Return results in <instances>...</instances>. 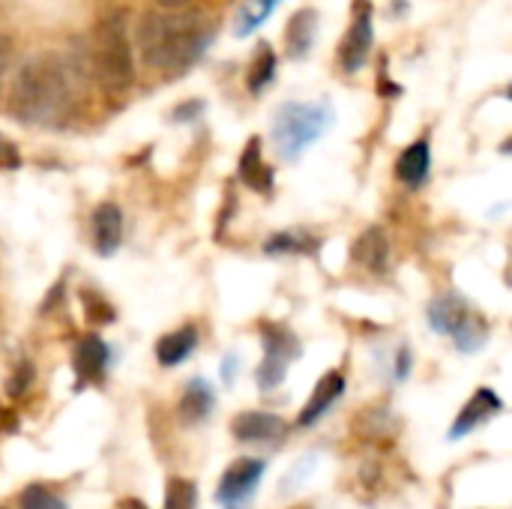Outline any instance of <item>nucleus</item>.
<instances>
[{
  "instance_id": "obj_21",
  "label": "nucleus",
  "mask_w": 512,
  "mask_h": 509,
  "mask_svg": "<svg viewBox=\"0 0 512 509\" xmlns=\"http://www.w3.org/2000/svg\"><path fill=\"white\" fill-rule=\"evenodd\" d=\"M279 3L282 0H246L243 6H240V12H237V18H234V36H249V33H255L276 9H279Z\"/></svg>"
},
{
  "instance_id": "obj_29",
  "label": "nucleus",
  "mask_w": 512,
  "mask_h": 509,
  "mask_svg": "<svg viewBox=\"0 0 512 509\" xmlns=\"http://www.w3.org/2000/svg\"><path fill=\"white\" fill-rule=\"evenodd\" d=\"M18 165H21V156H18L15 144L0 138V168H18Z\"/></svg>"
},
{
  "instance_id": "obj_22",
  "label": "nucleus",
  "mask_w": 512,
  "mask_h": 509,
  "mask_svg": "<svg viewBox=\"0 0 512 509\" xmlns=\"http://www.w3.org/2000/svg\"><path fill=\"white\" fill-rule=\"evenodd\" d=\"M276 66H279L276 51H273L267 42H261V45H258V54H255V60H252V66H249L246 87H249L252 93H261V90L276 78Z\"/></svg>"
},
{
  "instance_id": "obj_14",
  "label": "nucleus",
  "mask_w": 512,
  "mask_h": 509,
  "mask_svg": "<svg viewBox=\"0 0 512 509\" xmlns=\"http://www.w3.org/2000/svg\"><path fill=\"white\" fill-rule=\"evenodd\" d=\"M213 408H216V393H213V387H210L204 378H192V381L186 384L180 402H177V420H180L183 426H198V423H204V420L213 414Z\"/></svg>"
},
{
  "instance_id": "obj_17",
  "label": "nucleus",
  "mask_w": 512,
  "mask_h": 509,
  "mask_svg": "<svg viewBox=\"0 0 512 509\" xmlns=\"http://www.w3.org/2000/svg\"><path fill=\"white\" fill-rule=\"evenodd\" d=\"M354 261L372 273H384L390 267V237L384 228H369L360 234V240L354 243Z\"/></svg>"
},
{
  "instance_id": "obj_2",
  "label": "nucleus",
  "mask_w": 512,
  "mask_h": 509,
  "mask_svg": "<svg viewBox=\"0 0 512 509\" xmlns=\"http://www.w3.org/2000/svg\"><path fill=\"white\" fill-rule=\"evenodd\" d=\"M213 30L204 24L201 15L177 12H147L138 24V45L147 66L162 72H183L189 69L210 45Z\"/></svg>"
},
{
  "instance_id": "obj_33",
  "label": "nucleus",
  "mask_w": 512,
  "mask_h": 509,
  "mask_svg": "<svg viewBox=\"0 0 512 509\" xmlns=\"http://www.w3.org/2000/svg\"><path fill=\"white\" fill-rule=\"evenodd\" d=\"M159 3H162V6H168V9H174V6H180L183 0H159Z\"/></svg>"
},
{
  "instance_id": "obj_26",
  "label": "nucleus",
  "mask_w": 512,
  "mask_h": 509,
  "mask_svg": "<svg viewBox=\"0 0 512 509\" xmlns=\"http://www.w3.org/2000/svg\"><path fill=\"white\" fill-rule=\"evenodd\" d=\"M33 381H36V366H33L30 360H18L15 369H12L9 378H6V396H9V399L27 396V390L33 387Z\"/></svg>"
},
{
  "instance_id": "obj_1",
  "label": "nucleus",
  "mask_w": 512,
  "mask_h": 509,
  "mask_svg": "<svg viewBox=\"0 0 512 509\" xmlns=\"http://www.w3.org/2000/svg\"><path fill=\"white\" fill-rule=\"evenodd\" d=\"M75 93V69L57 51H42L21 63L12 75L6 111L21 123L57 120Z\"/></svg>"
},
{
  "instance_id": "obj_7",
  "label": "nucleus",
  "mask_w": 512,
  "mask_h": 509,
  "mask_svg": "<svg viewBox=\"0 0 512 509\" xmlns=\"http://www.w3.org/2000/svg\"><path fill=\"white\" fill-rule=\"evenodd\" d=\"M264 471H267V462H264V459H252V456L234 459V462L225 468V474H222V480H219V486H216V501L225 509L243 507V504L255 495V489H258Z\"/></svg>"
},
{
  "instance_id": "obj_3",
  "label": "nucleus",
  "mask_w": 512,
  "mask_h": 509,
  "mask_svg": "<svg viewBox=\"0 0 512 509\" xmlns=\"http://www.w3.org/2000/svg\"><path fill=\"white\" fill-rule=\"evenodd\" d=\"M336 123V111L327 99L321 102H285L273 114V147L285 162H297L318 138Z\"/></svg>"
},
{
  "instance_id": "obj_31",
  "label": "nucleus",
  "mask_w": 512,
  "mask_h": 509,
  "mask_svg": "<svg viewBox=\"0 0 512 509\" xmlns=\"http://www.w3.org/2000/svg\"><path fill=\"white\" fill-rule=\"evenodd\" d=\"M408 372H411V351L402 348L399 360H396V378H408Z\"/></svg>"
},
{
  "instance_id": "obj_18",
  "label": "nucleus",
  "mask_w": 512,
  "mask_h": 509,
  "mask_svg": "<svg viewBox=\"0 0 512 509\" xmlns=\"http://www.w3.org/2000/svg\"><path fill=\"white\" fill-rule=\"evenodd\" d=\"M429 171H432V150H429V141H414V144H408V147L402 150V156L396 159V177H399L405 186H411V189L423 186L426 177H429Z\"/></svg>"
},
{
  "instance_id": "obj_25",
  "label": "nucleus",
  "mask_w": 512,
  "mask_h": 509,
  "mask_svg": "<svg viewBox=\"0 0 512 509\" xmlns=\"http://www.w3.org/2000/svg\"><path fill=\"white\" fill-rule=\"evenodd\" d=\"M18 507L21 509H66V501H63L57 492H51L48 486H42V483H33V486H27V489L18 495Z\"/></svg>"
},
{
  "instance_id": "obj_23",
  "label": "nucleus",
  "mask_w": 512,
  "mask_h": 509,
  "mask_svg": "<svg viewBox=\"0 0 512 509\" xmlns=\"http://www.w3.org/2000/svg\"><path fill=\"white\" fill-rule=\"evenodd\" d=\"M315 249H318V240L306 237L303 231H282V234H273L264 243L267 255H306V252H315Z\"/></svg>"
},
{
  "instance_id": "obj_10",
  "label": "nucleus",
  "mask_w": 512,
  "mask_h": 509,
  "mask_svg": "<svg viewBox=\"0 0 512 509\" xmlns=\"http://www.w3.org/2000/svg\"><path fill=\"white\" fill-rule=\"evenodd\" d=\"M501 411H504L501 396H498L495 390H489V387H480V390L468 399V405L459 411V417H456V423H453V429H450V441H459V438L471 435L474 429H480L483 423H489V420L498 417Z\"/></svg>"
},
{
  "instance_id": "obj_13",
  "label": "nucleus",
  "mask_w": 512,
  "mask_h": 509,
  "mask_svg": "<svg viewBox=\"0 0 512 509\" xmlns=\"http://www.w3.org/2000/svg\"><path fill=\"white\" fill-rule=\"evenodd\" d=\"M123 243V210L114 201H105L93 210V249L102 258H111Z\"/></svg>"
},
{
  "instance_id": "obj_16",
  "label": "nucleus",
  "mask_w": 512,
  "mask_h": 509,
  "mask_svg": "<svg viewBox=\"0 0 512 509\" xmlns=\"http://www.w3.org/2000/svg\"><path fill=\"white\" fill-rule=\"evenodd\" d=\"M240 180L249 186V189H255V192H261V195H270L273 192V183H276V174H273V168L264 162V153H261V138H249V144H246V150H243V156H240Z\"/></svg>"
},
{
  "instance_id": "obj_19",
  "label": "nucleus",
  "mask_w": 512,
  "mask_h": 509,
  "mask_svg": "<svg viewBox=\"0 0 512 509\" xmlns=\"http://www.w3.org/2000/svg\"><path fill=\"white\" fill-rule=\"evenodd\" d=\"M195 348H198V330L192 324H186V327H180L174 333H165L156 342V360H159V366L174 369V366L186 363Z\"/></svg>"
},
{
  "instance_id": "obj_27",
  "label": "nucleus",
  "mask_w": 512,
  "mask_h": 509,
  "mask_svg": "<svg viewBox=\"0 0 512 509\" xmlns=\"http://www.w3.org/2000/svg\"><path fill=\"white\" fill-rule=\"evenodd\" d=\"M87 315L96 324H111L114 321V309L105 300H99V297H87Z\"/></svg>"
},
{
  "instance_id": "obj_5",
  "label": "nucleus",
  "mask_w": 512,
  "mask_h": 509,
  "mask_svg": "<svg viewBox=\"0 0 512 509\" xmlns=\"http://www.w3.org/2000/svg\"><path fill=\"white\" fill-rule=\"evenodd\" d=\"M429 327L435 333H444V336H453L456 348L465 351V354H474L486 345L489 339V324L480 312L471 309V303L453 291L435 297L429 303Z\"/></svg>"
},
{
  "instance_id": "obj_24",
  "label": "nucleus",
  "mask_w": 512,
  "mask_h": 509,
  "mask_svg": "<svg viewBox=\"0 0 512 509\" xmlns=\"http://www.w3.org/2000/svg\"><path fill=\"white\" fill-rule=\"evenodd\" d=\"M198 507V486L186 477H171L165 486V507L162 509H195Z\"/></svg>"
},
{
  "instance_id": "obj_12",
  "label": "nucleus",
  "mask_w": 512,
  "mask_h": 509,
  "mask_svg": "<svg viewBox=\"0 0 512 509\" xmlns=\"http://www.w3.org/2000/svg\"><path fill=\"white\" fill-rule=\"evenodd\" d=\"M108 357H111V351H108V345L99 336H81V342L75 345V354H72L78 390L90 387V384H99L105 378Z\"/></svg>"
},
{
  "instance_id": "obj_32",
  "label": "nucleus",
  "mask_w": 512,
  "mask_h": 509,
  "mask_svg": "<svg viewBox=\"0 0 512 509\" xmlns=\"http://www.w3.org/2000/svg\"><path fill=\"white\" fill-rule=\"evenodd\" d=\"M114 509H147L138 498H123V501H117L114 504Z\"/></svg>"
},
{
  "instance_id": "obj_20",
  "label": "nucleus",
  "mask_w": 512,
  "mask_h": 509,
  "mask_svg": "<svg viewBox=\"0 0 512 509\" xmlns=\"http://www.w3.org/2000/svg\"><path fill=\"white\" fill-rule=\"evenodd\" d=\"M354 435L366 444H381L396 435V417L387 408H363L354 417Z\"/></svg>"
},
{
  "instance_id": "obj_4",
  "label": "nucleus",
  "mask_w": 512,
  "mask_h": 509,
  "mask_svg": "<svg viewBox=\"0 0 512 509\" xmlns=\"http://www.w3.org/2000/svg\"><path fill=\"white\" fill-rule=\"evenodd\" d=\"M90 60H93V72L99 75V81L105 87L123 90L132 84L135 60H132V42H129L123 15H111L96 27Z\"/></svg>"
},
{
  "instance_id": "obj_34",
  "label": "nucleus",
  "mask_w": 512,
  "mask_h": 509,
  "mask_svg": "<svg viewBox=\"0 0 512 509\" xmlns=\"http://www.w3.org/2000/svg\"><path fill=\"white\" fill-rule=\"evenodd\" d=\"M0 509H6V507H0Z\"/></svg>"
},
{
  "instance_id": "obj_11",
  "label": "nucleus",
  "mask_w": 512,
  "mask_h": 509,
  "mask_svg": "<svg viewBox=\"0 0 512 509\" xmlns=\"http://www.w3.org/2000/svg\"><path fill=\"white\" fill-rule=\"evenodd\" d=\"M345 390H348L345 375H342V372H327V375L315 384V390H312L306 408H303L300 417H297V426H300V429H312L315 423H321V417L330 414V408L345 396Z\"/></svg>"
},
{
  "instance_id": "obj_15",
  "label": "nucleus",
  "mask_w": 512,
  "mask_h": 509,
  "mask_svg": "<svg viewBox=\"0 0 512 509\" xmlns=\"http://www.w3.org/2000/svg\"><path fill=\"white\" fill-rule=\"evenodd\" d=\"M318 12L312 6L306 9H297L288 21V30H285V45H288V54L294 60H306L309 51L315 48V39H318Z\"/></svg>"
},
{
  "instance_id": "obj_30",
  "label": "nucleus",
  "mask_w": 512,
  "mask_h": 509,
  "mask_svg": "<svg viewBox=\"0 0 512 509\" xmlns=\"http://www.w3.org/2000/svg\"><path fill=\"white\" fill-rule=\"evenodd\" d=\"M9 57H12V39L0 36V81L6 78V69H9Z\"/></svg>"
},
{
  "instance_id": "obj_6",
  "label": "nucleus",
  "mask_w": 512,
  "mask_h": 509,
  "mask_svg": "<svg viewBox=\"0 0 512 509\" xmlns=\"http://www.w3.org/2000/svg\"><path fill=\"white\" fill-rule=\"evenodd\" d=\"M261 342H264V357L255 372V381L264 393H270L285 381L291 363L300 357V339L282 324H267L261 333Z\"/></svg>"
},
{
  "instance_id": "obj_28",
  "label": "nucleus",
  "mask_w": 512,
  "mask_h": 509,
  "mask_svg": "<svg viewBox=\"0 0 512 509\" xmlns=\"http://www.w3.org/2000/svg\"><path fill=\"white\" fill-rule=\"evenodd\" d=\"M201 111H204V102H201V99H192V102L174 108V120H177V123H192Z\"/></svg>"
},
{
  "instance_id": "obj_8",
  "label": "nucleus",
  "mask_w": 512,
  "mask_h": 509,
  "mask_svg": "<svg viewBox=\"0 0 512 509\" xmlns=\"http://www.w3.org/2000/svg\"><path fill=\"white\" fill-rule=\"evenodd\" d=\"M375 45V24H372V3L357 0L354 3V18L348 27V36L339 45V63L348 72H360L369 60V51Z\"/></svg>"
},
{
  "instance_id": "obj_9",
  "label": "nucleus",
  "mask_w": 512,
  "mask_h": 509,
  "mask_svg": "<svg viewBox=\"0 0 512 509\" xmlns=\"http://www.w3.org/2000/svg\"><path fill=\"white\" fill-rule=\"evenodd\" d=\"M231 435L240 444H276L288 435V423L279 414L243 411L231 420Z\"/></svg>"
}]
</instances>
